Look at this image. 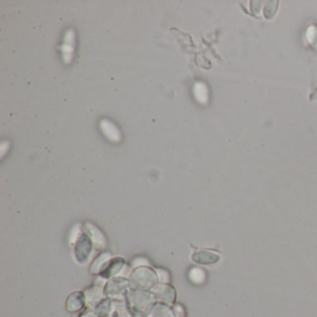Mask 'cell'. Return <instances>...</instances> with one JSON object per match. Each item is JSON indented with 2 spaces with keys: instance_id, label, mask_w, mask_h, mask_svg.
Instances as JSON below:
<instances>
[{
  "instance_id": "obj_3",
  "label": "cell",
  "mask_w": 317,
  "mask_h": 317,
  "mask_svg": "<svg viewBox=\"0 0 317 317\" xmlns=\"http://www.w3.org/2000/svg\"><path fill=\"white\" fill-rule=\"evenodd\" d=\"M194 96L197 102L200 104H207L208 102V89L207 85L201 81H197L195 83L193 88Z\"/></svg>"
},
{
  "instance_id": "obj_1",
  "label": "cell",
  "mask_w": 317,
  "mask_h": 317,
  "mask_svg": "<svg viewBox=\"0 0 317 317\" xmlns=\"http://www.w3.org/2000/svg\"><path fill=\"white\" fill-rule=\"evenodd\" d=\"M76 43H77V35L73 28L66 30L62 43L60 45V53L64 62L66 65L71 64L74 59V55L76 51Z\"/></svg>"
},
{
  "instance_id": "obj_4",
  "label": "cell",
  "mask_w": 317,
  "mask_h": 317,
  "mask_svg": "<svg viewBox=\"0 0 317 317\" xmlns=\"http://www.w3.org/2000/svg\"><path fill=\"white\" fill-rule=\"evenodd\" d=\"M194 260L197 263L202 264H212L217 263L219 260V257L218 255L210 252H199L194 256Z\"/></svg>"
},
{
  "instance_id": "obj_7",
  "label": "cell",
  "mask_w": 317,
  "mask_h": 317,
  "mask_svg": "<svg viewBox=\"0 0 317 317\" xmlns=\"http://www.w3.org/2000/svg\"><path fill=\"white\" fill-rule=\"evenodd\" d=\"M190 278L196 284H201L206 278V274L201 269H193L190 273Z\"/></svg>"
},
{
  "instance_id": "obj_8",
  "label": "cell",
  "mask_w": 317,
  "mask_h": 317,
  "mask_svg": "<svg viewBox=\"0 0 317 317\" xmlns=\"http://www.w3.org/2000/svg\"><path fill=\"white\" fill-rule=\"evenodd\" d=\"M9 146H10V142H7V141H4V142H2V143H1L0 151H1V156H2V157H3V155L5 154V150L9 149Z\"/></svg>"
},
{
  "instance_id": "obj_5",
  "label": "cell",
  "mask_w": 317,
  "mask_h": 317,
  "mask_svg": "<svg viewBox=\"0 0 317 317\" xmlns=\"http://www.w3.org/2000/svg\"><path fill=\"white\" fill-rule=\"evenodd\" d=\"M266 5H263V15L267 19L271 20L275 15L277 8H278V2L277 1H267L265 2Z\"/></svg>"
},
{
  "instance_id": "obj_6",
  "label": "cell",
  "mask_w": 317,
  "mask_h": 317,
  "mask_svg": "<svg viewBox=\"0 0 317 317\" xmlns=\"http://www.w3.org/2000/svg\"><path fill=\"white\" fill-rule=\"evenodd\" d=\"M305 36L308 42L313 49L317 50V25H311L307 28Z\"/></svg>"
},
{
  "instance_id": "obj_2",
  "label": "cell",
  "mask_w": 317,
  "mask_h": 317,
  "mask_svg": "<svg viewBox=\"0 0 317 317\" xmlns=\"http://www.w3.org/2000/svg\"><path fill=\"white\" fill-rule=\"evenodd\" d=\"M99 126L103 134L109 140L110 142L115 143L121 142L122 134L120 130L113 121L109 120L107 118H102L99 122Z\"/></svg>"
}]
</instances>
